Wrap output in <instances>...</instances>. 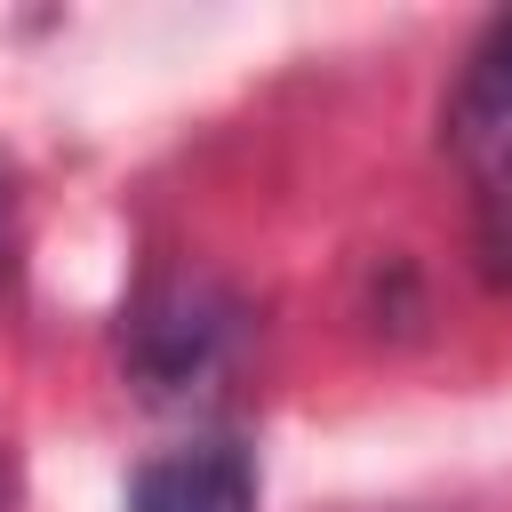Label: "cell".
<instances>
[{"label": "cell", "instance_id": "3", "mask_svg": "<svg viewBox=\"0 0 512 512\" xmlns=\"http://www.w3.org/2000/svg\"><path fill=\"white\" fill-rule=\"evenodd\" d=\"M224 328H232V312H224L208 288H192V280L160 288V296L136 312V368H144V384H152V392H184L192 376H208Z\"/></svg>", "mask_w": 512, "mask_h": 512}, {"label": "cell", "instance_id": "2", "mask_svg": "<svg viewBox=\"0 0 512 512\" xmlns=\"http://www.w3.org/2000/svg\"><path fill=\"white\" fill-rule=\"evenodd\" d=\"M128 512H256V464L240 440H192L128 480Z\"/></svg>", "mask_w": 512, "mask_h": 512}, {"label": "cell", "instance_id": "1", "mask_svg": "<svg viewBox=\"0 0 512 512\" xmlns=\"http://www.w3.org/2000/svg\"><path fill=\"white\" fill-rule=\"evenodd\" d=\"M440 128H448V152L464 160V176L480 192H504L512 184V16H496L480 32V48L464 56Z\"/></svg>", "mask_w": 512, "mask_h": 512}, {"label": "cell", "instance_id": "4", "mask_svg": "<svg viewBox=\"0 0 512 512\" xmlns=\"http://www.w3.org/2000/svg\"><path fill=\"white\" fill-rule=\"evenodd\" d=\"M480 256H488L496 280H512V184L480 192Z\"/></svg>", "mask_w": 512, "mask_h": 512}, {"label": "cell", "instance_id": "5", "mask_svg": "<svg viewBox=\"0 0 512 512\" xmlns=\"http://www.w3.org/2000/svg\"><path fill=\"white\" fill-rule=\"evenodd\" d=\"M8 232H16V192H8V176H0V264H8Z\"/></svg>", "mask_w": 512, "mask_h": 512}]
</instances>
